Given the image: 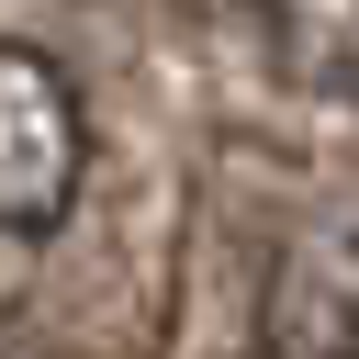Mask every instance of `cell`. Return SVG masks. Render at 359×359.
<instances>
[{
  "label": "cell",
  "mask_w": 359,
  "mask_h": 359,
  "mask_svg": "<svg viewBox=\"0 0 359 359\" xmlns=\"http://www.w3.org/2000/svg\"><path fill=\"white\" fill-rule=\"evenodd\" d=\"M79 168H90L79 79L45 45L0 34V236H56L79 202Z\"/></svg>",
  "instance_id": "cell-1"
},
{
  "label": "cell",
  "mask_w": 359,
  "mask_h": 359,
  "mask_svg": "<svg viewBox=\"0 0 359 359\" xmlns=\"http://www.w3.org/2000/svg\"><path fill=\"white\" fill-rule=\"evenodd\" d=\"M258 359H359V213H314L269 258Z\"/></svg>",
  "instance_id": "cell-2"
}]
</instances>
